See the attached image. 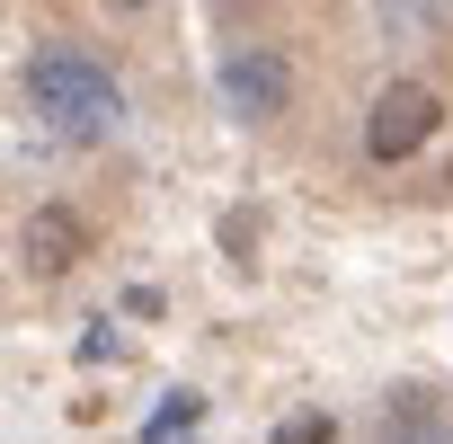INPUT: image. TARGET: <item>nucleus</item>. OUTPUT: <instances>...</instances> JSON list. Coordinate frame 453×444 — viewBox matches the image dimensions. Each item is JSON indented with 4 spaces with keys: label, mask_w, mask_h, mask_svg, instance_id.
I'll list each match as a JSON object with an SVG mask.
<instances>
[{
    "label": "nucleus",
    "mask_w": 453,
    "mask_h": 444,
    "mask_svg": "<svg viewBox=\"0 0 453 444\" xmlns=\"http://www.w3.org/2000/svg\"><path fill=\"white\" fill-rule=\"evenodd\" d=\"M382 444H453V417L426 400V391H400L382 409Z\"/></svg>",
    "instance_id": "5"
},
{
    "label": "nucleus",
    "mask_w": 453,
    "mask_h": 444,
    "mask_svg": "<svg viewBox=\"0 0 453 444\" xmlns=\"http://www.w3.org/2000/svg\"><path fill=\"white\" fill-rule=\"evenodd\" d=\"M435 116H444V107H435L426 80H391V89L373 98V116H365V151H373V160H409V151L435 134Z\"/></svg>",
    "instance_id": "2"
},
{
    "label": "nucleus",
    "mask_w": 453,
    "mask_h": 444,
    "mask_svg": "<svg viewBox=\"0 0 453 444\" xmlns=\"http://www.w3.org/2000/svg\"><path fill=\"white\" fill-rule=\"evenodd\" d=\"M81 249H89V232H81V213H36L27 222V267L36 276H63V267H81Z\"/></svg>",
    "instance_id": "4"
},
{
    "label": "nucleus",
    "mask_w": 453,
    "mask_h": 444,
    "mask_svg": "<svg viewBox=\"0 0 453 444\" xmlns=\"http://www.w3.org/2000/svg\"><path fill=\"white\" fill-rule=\"evenodd\" d=\"M196 417H204V400H196V391H169V400H160V417L142 426V444H178Z\"/></svg>",
    "instance_id": "6"
},
{
    "label": "nucleus",
    "mask_w": 453,
    "mask_h": 444,
    "mask_svg": "<svg viewBox=\"0 0 453 444\" xmlns=\"http://www.w3.org/2000/svg\"><path fill=\"white\" fill-rule=\"evenodd\" d=\"M27 98H36V116H45L54 134H81V142H98V134H116V125H125L116 72H107L98 54H81V45L36 54V63H27Z\"/></svg>",
    "instance_id": "1"
},
{
    "label": "nucleus",
    "mask_w": 453,
    "mask_h": 444,
    "mask_svg": "<svg viewBox=\"0 0 453 444\" xmlns=\"http://www.w3.org/2000/svg\"><path fill=\"white\" fill-rule=\"evenodd\" d=\"M285 98H294V80H285V63H276L267 45H241V54H222V107H232V116L267 125V116H285Z\"/></svg>",
    "instance_id": "3"
},
{
    "label": "nucleus",
    "mask_w": 453,
    "mask_h": 444,
    "mask_svg": "<svg viewBox=\"0 0 453 444\" xmlns=\"http://www.w3.org/2000/svg\"><path fill=\"white\" fill-rule=\"evenodd\" d=\"M329 435H338L329 417H285V426H276V444H329Z\"/></svg>",
    "instance_id": "7"
}]
</instances>
